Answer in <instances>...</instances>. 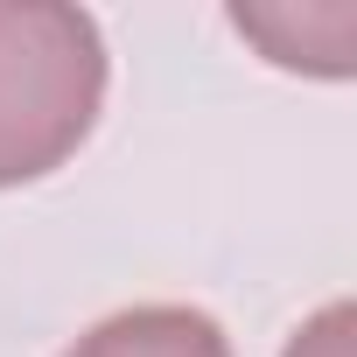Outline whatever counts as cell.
Wrapping results in <instances>:
<instances>
[{"label":"cell","mask_w":357,"mask_h":357,"mask_svg":"<svg viewBox=\"0 0 357 357\" xmlns=\"http://www.w3.org/2000/svg\"><path fill=\"white\" fill-rule=\"evenodd\" d=\"M280 357H357V308H350V301H322V308L287 336Z\"/></svg>","instance_id":"4"},{"label":"cell","mask_w":357,"mask_h":357,"mask_svg":"<svg viewBox=\"0 0 357 357\" xmlns=\"http://www.w3.org/2000/svg\"><path fill=\"white\" fill-rule=\"evenodd\" d=\"M63 357H231V336L218 315L190 301H140L91 322Z\"/></svg>","instance_id":"3"},{"label":"cell","mask_w":357,"mask_h":357,"mask_svg":"<svg viewBox=\"0 0 357 357\" xmlns=\"http://www.w3.org/2000/svg\"><path fill=\"white\" fill-rule=\"evenodd\" d=\"M231 29L273 63V70H301V77H350L357 56V8L350 0H322V8H294V0H273V8H231Z\"/></svg>","instance_id":"2"},{"label":"cell","mask_w":357,"mask_h":357,"mask_svg":"<svg viewBox=\"0 0 357 357\" xmlns=\"http://www.w3.org/2000/svg\"><path fill=\"white\" fill-rule=\"evenodd\" d=\"M105 36L63 0H0V190L56 175L98 126Z\"/></svg>","instance_id":"1"}]
</instances>
